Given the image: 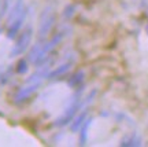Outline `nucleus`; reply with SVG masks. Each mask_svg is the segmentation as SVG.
Listing matches in <instances>:
<instances>
[{
    "mask_svg": "<svg viewBox=\"0 0 148 147\" xmlns=\"http://www.w3.org/2000/svg\"><path fill=\"white\" fill-rule=\"evenodd\" d=\"M81 92H82V89H79L78 92H77V94L71 98V102H70V105L67 106V109L64 110V113L59 117L58 120L55 121V125H56V126H63V125H66V124H69L70 121L74 118L75 113H77V111H78L84 105L89 103L90 100L95 98V95H96V91L93 89V91H92V92L86 96V99L82 102V100H81Z\"/></svg>",
    "mask_w": 148,
    "mask_h": 147,
    "instance_id": "obj_1",
    "label": "nucleus"
},
{
    "mask_svg": "<svg viewBox=\"0 0 148 147\" xmlns=\"http://www.w3.org/2000/svg\"><path fill=\"white\" fill-rule=\"evenodd\" d=\"M55 22H56V12H55L53 6H45L40 12V17H38L37 33H38V40L40 41L44 40L49 35V32L52 30Z\"/></svg>",
    "mask_w": 148,
    "mask_h": 147,
    "instance_id": "obj_2",
    "label": "nucleus"
},
{
    "mask_svg": "<svg viewBox=\"0 0 148 147\" xmlns=\"http://www.w3.org/2000/svg\"><path fill=\"white\" fill-rule=\"evenodd\" d=\"M32 37H33V29L30 26H27L25 30L22 32L19 37L16 39L15 44L12 46L10 51V57L11 58H14V57H18V55H22V54L25 52L29 47V44L32 41Z\"/></svg>",
    "mask_w": 148,
    "mask_h": 147,
    "instance_id": "obj_3",
    "label": "nucleus"
},
{
    "mask_svg": "<svg viewBox=\"0 0 148 147\" xmlns=\"http://www.w3.org/2000/svg\"><path fill=\"white\" fill-rule=\"evenodd\" d=\"M62 37H63V35L62 33H58V35H55V36L49 40V41L44 43L42 44L41 50H40V52H38V57H37V61H36V65H38V63H41L44 59L48 57V54L52 51L53 48L58 46L59 43H60V40H62Z\"/></svg>",
    "mask_w": 148,
    "mask_h": 147,
    "instance_id": "obj_4",
    "label": "nucleus"
},
{
    "mask_svg": "<svg viewBox=\"0 0 148 147\" xmlns=\"http://www.w3.org/2000/svg\"><path fill=\"white\" fill-rule=\"evenodd\" d=\"M38 85H40V83H26V85L22 87L15 94V98H14V99H15V103H21L23 100H26L29 96H32L37 91Z\"/></svg>",
    "mask_w": 148,
    "mask_h": 147,
    "instance_id": "obj_5",
    "label": "nucleus"
},
{
    "mask_svg": "<svg viewBox=\"0 0 148 147\" xmlns=\"http://www.w3.org/2000/svg\"><path fill=\"white\" fill-rule=\"evenodd\" d=\"M25 17H26V11L23 10L14 21L11 22V23H8V29H7V37H8V39H14V37L16 36V33L19 32L22 23L25 21Z\"/></svg>",
    "mask_w": 148,
    "mask_h": 147,
    "instance_id": "obj_6",
    "label": "nucleus"
},
{
    "mask_svg": "<svg viewBox=\"0 0 148 147\" xmlns=\"http://www.w3.org/2000/svg\"><path fill=\"white\" fill-rule=\"evenodd\" d=\"M70 68H71V63H70V62L62 63L60 66H58L56 69H53V70H51V72H49V73L47 74V79H55V77H59V76H62V74H64L66 72H69Z\"/></svg>",
    "mask_w": 148,
    "mask_h": 147,
    "instance_id": "obj_7",
    "label": "nucleus"
},
{
    "mask_svg": "<svg viewBox=\"0 0 148 147\" xmlns=\"http://www.w3.org/2000/svg\"><path fill=\"white\" fill-rule=\"evenodd\" d=\"M86 113H88V110H86V109H84V110L81 111L78 116L74 118V121L71 122V126H70L71 132H78L79 129H81V126H82V124L85 122V118H86Z\"/></svg>",
    "mask_w": 148,
    "mask_h": 147,
    "instance_id": "obj_8",
    "label": "nucleus"
},
{
    "mask_svg": "<svg viewBox=\"0 0 148 147\" xmlns=\"http://www.w3.org/2000/svg\"><path fill=\"white\" fill-rule=\"evenodd\" d=\"M90 122H92V118L89 120H85V122L81 126V133H79V144L84 146L86 143V139H88V128H89Z\"/></svg>",
    "mask_w": 148,
    "mask_h": 147,
    "instance_id": "obj_9",
    "label": "nucleus"
},
{
    "mask_svg": "<svg viewBox=\"0 0 148 147\" xmlns=\"http://www.w3.org/2000/svg\"><path fill=\"white\" fill-rule=\"evenodd\" d=\"M82 80H84V72H77V73H74L71 77L69 79V81H67V84H69V87H78L81 83H82Z\"/></svg>",
    "mask_w": 148,
    "mask_h": 147,
    "instance_id": "obj_10",
    "label": "nucleus"
},
{
    "mask_svg": "<svg viewBox=\"0 0 148 147\" xmlns=\"http://www.w3.org/2000/svg\"><path fill=\"white\" fill-rule=\"evenodd\" d=\"M140 144H141V140H140V137L136 136V135L125 137L121 142V146H140Z\"/></svg>",
    "mask_w": 148,
    "mask_h": 147,
    "instance_id": "obj_11",
    "label": "nucleus"
},
{
    "mask_svg": "<svg viewBox=\"0 0 148 147\" xmlns=\"http://www.w3.org/2000/svg\"><path fill=\"white\" fill-rule=\"evenodd\" d=\"M27 62L26 59H19V62H18V65H16V73L18 74H25L27 72Z\"/></svg>",
    "mask_w": 148,
    "mask_h": 147,
    "instance_id": "obj_12",
    "label": "nucleus"
},
{
    "mask_svg": "<svg viewBox=\"0 0 148 147\" xmlns=\"http://www.w3.org/2000/svg\"><path fill=\"white\" fill-rule=\"evenodd\" d=\"M8 80V74L7 73H3V74H0V85H3Z\"/></svg>",
    "mask_w": 148,
    "mask_h": 147,
    "instance_id": "obj_13",
    "label": "nucleus"
},
{
    "mask_svg": "<svg viewBox=\"0 0 148 147\" xmlns=\"http://www.w3.org/2000/svg\"><path fill=\"white\" fill-rule=\"evenodd\" d=\"M1 10H3V4L0 3V18H1Z\"/></svg>",
    "mask_w": 148,
    "mask_h": 147,
    "instance_id": "obj_14",
    "label": "nucleus"
},
{
    "mask_svg": "<svg viewBox=\"0 0 148 147\" xmlns=\"http://www.w3.org/2000/svg\"><path fill=\"white\" fill-rule=\"evenodd\" d=\"M145 32L148 33V22H147V25H145Z\"/></svg>",
    "mask_w": 148,
    "mask_h": 147,
    "instance_id": "obj_15",
    "label": "nucleus"
},
{
    "mask_svg": "<svg viewBox=\"0 0 148 147\" xmlns=\"http://www.w3.org/2000/svg\"><path fill=\"white\" fill-rule=\"evenodd\" d=\"M0 33H1V29H0Z\"/></svg>",
    "mask_w": 148,
    "mask_h": 147,
    "instance_id": "obj_16",
    "label": "nucleus"
}]
</instances>
